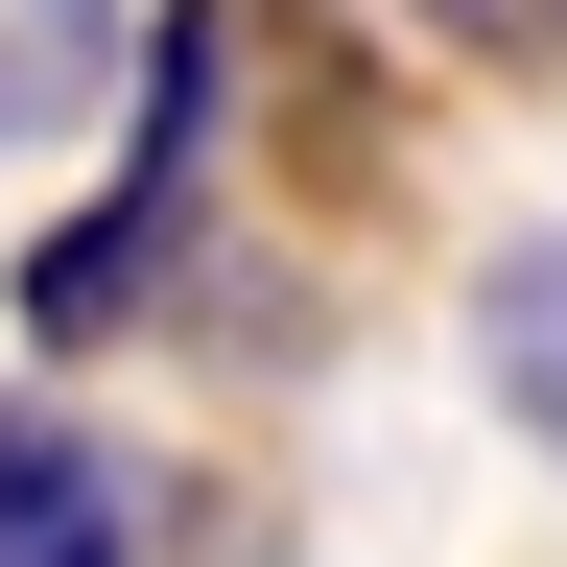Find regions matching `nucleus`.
<instances>
[{
	"instance_id": "nucleus-1",
	"label": "nucleus",
	"mask_w": 567,
	"mask_h": 567,
	"mask_svg": "<svg viewBox=\"0 0 567 567\" xmlns=\"http://www.w3.org/2000/svg\"><path fill=\"white\" fill-rule=\"evenodd\" d=\"M118 450L95 425H0V567H118Z\"/></svg>"
},
{
	"instance_id": "nucleus-2",
	"label": "nucleus",
	"mask_w": 567,
	"mask_h": 567,
	"mask_svg": "<svg viewBox=\"0 0 567 567\" xmlns=\"http://www.w3.org/2000/svg\"><path fill=\"white\" fill-rule=\"evenodd\" d=\"M473 379L520 402V450H567V237H496V284H473Z\"/></svg>"
},
{
	"instance_id": "nucleus-3",
	"label": "nucleus",
	"mask_w": 567,
	"mask_h": 567,
	"mask_svg": "<svg viewBox=\"0 0 567 567\" xmlns=\"http://www.w3.org/2000/svg\"><path fill=\"white\" fill-rule=\"evenodd\" d=\"M425 24H450L473 71H567V0H425Z\"/></svg>"
}]
</instances>
